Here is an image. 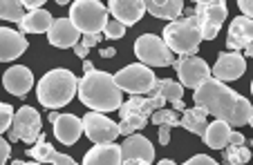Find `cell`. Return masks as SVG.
<instances>
[{
	"instance_id": "cell-1",
	"label": "cell",
	"mask_w": 253,
	"mask_h": 165,
	"mask_svg": "<svg viewBox=\"0 0 253 165\" xmlns=\"http://www.w3.org/2000/svg\"><path fill=\"white\" fill-rule=\"evenodd\" d=\"M195 107H202L206 114H213L215 121H224L231 128H244L253 123V107L247 96L233 92L229 85L215 78H206L197 90H193Z\"/></svg>"
},
{
	"instance_id": "cell-2",
	"label": "cell",
	"mask_w": 253,
	"mask_h": 165,
	"mask_svg": "<svg viewBox=\"0 0 253 165\" xmlns=\"http://www.w3.org/2000/svg\"><path fill=\"white\" fill-rule=\"evenodd\" d=\"M77 94L85 107H90L92 112L99 114L117 112L121 107V103H124V94L117 87L115 76L99 69H92L83 78H79Z\"/></svg>"
},
{
	"instance_id": "cell-3",
	"label": "cell",
	"mask_w": 253,
	"mask_h": 165,
	"mask_svg": "<svg viewBox=\"0 0 253 165\" xmlns=\"http://www.w3.org/2000/svg\"><path fill=\"white\" fill-rule=\"evenodd\" d=\"M77 87L79 78L70 69H52L39 80L36 94H39V100L43 107L58 109L65 107L77 96Z\"/></svg>"
},
{
	"instance_id": "cell-4",
	"label": "cell",
	"mask_w": 253,
	"mask_h": 165,
	"mask_svg": "<svg viewBox=\"0 0 253 165\" xmlns=\"http://www.w3.org/2000/svg\"><path fill=\"white\" fill-rule=\"evenodd\" d=\"M164 43L172 54H179L182 58L197 56V47L202 43L200 20L191 14L186 18H177L168 23L164 29Z\"/></svg>"
},
{
	"instance_id": "cell-5",
	"label": "cell",
	"mask_w": 253,
	"mask_h": 165,
	"mask_svg": "<svg viewBox=\"0 0 253 165\" xmlns=\"http://www.w3.org/2000/svg\"><path fill=\"white\" fill-rule=\"evenodd\" d=\"M70 20L83 36L101 33L108 23V7L99 0H77L70 7Z\"/></svg>"
},
{
	"instance_id": "cell-6",
	"label": "cell",
	"mask_w": 253,
	"mask_h": 165,
	"mask_svg": "<svg viewBox=\"0 0 253 165\" xmlns=\"http://www.w3.org/2000/svg\"><path fill=\"white\" fill-rule=\"evenodd\" d=\"M115 76V83L121 92H128L132 96H146L153 94L155 85H157V76L150 67L141 65V63H134V65H128L124 69H119Z\"/></svg>"
},
{
	"instance_id": "cell-7",
	"label": "cell",
	"mask_w": 253,
	"mask_h": 165,
	"mask_svg": "<svg viewBox=\"0 0 253 165\" xmlns=\"http://www.w3.org/2000/svg\"><path fill=\"white\" fill-rule=\"evenodd\" d=\"M134 56L146 67H170L175 63V54L155 33H143L134 40Z\"/></svg>"
},
{
	"instance_id": "cell-8",
	"label": "cell",
	"mask_w": 253,
	"mask_h": 165,
	"mask_svg": "<svg viewBox=\"0 0 253 165\" xmlns=\"http://www.w3.org/2000/svg\"><path fill=\"white\" fill-rule=\"evenodd\" d=\"M226 14H229V9H226L224 0H197L193 16L200 20L202 40H213L220 33Z\"/></svg>"
},
{
	"instance_id": "cell-9",
	"label": "cell",
	"mask_w": 253,
	"mask_h": 165,
	"mask_svg": "<svg viewBox=\"0 0 253 165\" xmlns=\"http://www.w3.org/2000/svg\"><path fill=\"white\" fill-rule=\"evenodd\" d=\"M41 130H43V118L32 105H23L18 107V112H14V121L9 128L11 141H23L27 145H34L43 134Z\"/></svg>"
},
{
	"instance_id": "cell-10",
	"label": "cell",
	"mask_w": 253,
	"mask_h": 165,
	"mask_svg": "<svg viewBox=\"0 0 253 165\" xmlns=\"http://www.w3.org/2000/svg\"><path fill=\"white\" fill-rule=\"evenodd\" d=\"M83 123V134L90 138L94 145H105V143H115L119 136V123L110 121L105 114L99 112H87L81 118Z\"/></svg>"
},
{
	"instance_id": "cell-11",
	"label": "cell",
	"mask_w": 253,
	"mask_h": 165,
	"mask_svg": "<svg viewBox=\"0 0 253 165\" xmlns=\"http://www.w3.org/2000/svg\"><path fill=\"white\" fill-rule=\"evenodd\" d=\"M170 67H175L177 76H179V80H182V87L197 90L206 78H211V67L206 65V61L200 58V56L179 58V61H175Z\"/></svg>"
},
{
	"instance_id": "cell-12",
	"label": "cell",
	"mask_w": 253,
	"mask_h": 165,
	"mask_svg": "<svg viewBox=\"0 0 253 165\" xmlns=\"http://www.w3.org/2000/svg\"><path fill=\"white\" fill-rule=\"evenodd\" d=\"M49 123L54 128V136L63 145H74L83 134V123L74 114H61V112H49Z\"/></svg>"
},
{
	"instance_id": "cell-13",
	"label": "cell",
	"mask_w": 253,
	"mask_h": 165,
	"mask_svg": "<svg viewBox=\"0 0 253 165\" xmlns=\"http://www.w3.org/2000/svg\"><path fill=\"white\" fill-rule=\"evenodd\" d=\"M231 52H244L247 56H253V20L238 16L229 25V38H226Z\"/></svg>"
},
{
	"instance_id": "cell-14",
	"label": "cell",
	"mask_w": 253,
	"mask_h": 165,
	"mask_svg": "<svg viewBox=\"0 0 253 165\" xmlns=\"http://www.w3.org/2000/svg\"><path fill=\"white\" fill-rule=\"evenodd\" d=\"M247 71V61H244L242 54L238 52H220L217 54V61L213 67V76L211 78L220 80V83H229V80H238L240 76Z\"/></svg>"
},
{
	"instance_id": "cell-15",
	"label": "cell",
	"mask_w": 253,
	"mask_h": 165,
	"mask_svg": "<svg viewBox=\"0 0 253 165\" xmlns=\"http://www.w3.org/2000/svg\"><path fill=\"white\" fill-rule=\"evenodd\" d=\"M47 40L58 49H70L79 45L81 32L72 25L70 18H56V20H52V27L47 32Z\"/></svg>"
},
{
	"instance_id": "cell-16",
	"label": "cell",
	"mask_w": 253,
	"mask_h": 165,
	"mask_svg": "<svg viewBox=\"0 0 253 165\" xmlns=\"http://www.w3.org/2000/svg\"><path fill=\"white\" fill-rule=\"evenodd\" d=\"M108 11L124 27H132V25H137L143 18L146 5H143V0H110L108 2Z\"/></svg>"
},
{
	"instance_id": "cell-17",
	"label": "cell",
	"mask_w": 253,
	"mask_h": 165,
	"mask_svg": "<svg viewBox=\"0 0 253 165\" xmlns=\"http://www.w3.org/2000/svg\"><path fill=\"white\" fill-rule=\"evenodd\" d=\"M29 43L25 33L14 32L9 27H0V63H9L14 58H20L27 52Z\"/></svg>"
},
{
	"instance_id": "cell-18",
	"label": "cell",
	"mask_w": 253,
	"mask_h": 165,
	"mask_svg": "<svg viewBox=\"0 0 253 165\" xmlns=\"http://www.w3.org/2000/svg\"><path fill=\"white\" fill-rule=\"evenodd\" d=\"M2 85L14 96H27V92L34 87V74L29 67L14 65L2 74Z\"/></svg>"
},
{
	"instance_id": "cell-19",
	"label": "cell",
	"mask_w": 253,
	"mask_h": 165,
	"mask_svg": "<svg viewBox=\"0 0 253 165\" xmlns=\"http://www.w3.org/2000/svg\"><path fill=\"white\" fill-rule=\"evenodd\" d=\"M166 100L162 96H130L128 100H124L119 107V114L121 118L124 116H130V114H139V116H146L150 118L157 109L164 107Z\"/></svg>"
},
{
	"instance_id": "cell-20",
	"label": "cell",
	"mask_w": 253,
	"mask_h": 165,
	"mask_svg": "<svg viewBox=\"0 0 253 165\" xmlns=\"http://www.w3.org/2000/svg\"><path fill=\"white\" fill-rule=\"evenodd\" d=\"M121 159L124 161L139 159V161H146V163H153L155 161V147L146 136L130 134V136L124 141V145H121Z\"/></svg>"
},
{
	"instance_id": "cell-21",
	"label": "cell",
	"mask_w": 253,
	"mask_h": 165,
	"mask_svg": "<svg viewBox=\"0 0 253 165\" xmlns=\"http://www.w3.org/2000/svg\"><path fill=\"white\" fill-rule=\"evenodd\" d=\"M27 154L32 156L34 161H39V163H47V165H77L72 156L61 154V152L54 150V147L45 141V134H41L34 147H27Z\"/></svg>"
},
{
	"instance_id": "cell-22",
	"label": "cell",
	"mask_w": 253,
	"mask_h": 165,
	"mask_svg": "<svg viewBox=\"0 0 253 165\" xmlns=\"http://www.w3.org/2000/svg\"><path fill=\"white\" fill-rule=\"evenodd\" d=\"M121 145L117 143H105V145L90 147L85 156H83V165H121Z\"/></svg>"
},
{
	"instance_id": "cell-23",
	"label": "cell",
	"mask_w": 253,
	"mask_h": 165,
	"mask_svg": "<svg viewBox=\"0 0 253 165\" xmlns=\"http://www.w3.org/2000/svg\"><path fill=\"white\" fill-rule=\"evenodd\" d=\"M231 132H233V128H231L229 123L213 121V123H209V125H206L202 138H204L206 147H211V150H224V147L229 145Z\"/></svg>"
},
{
	"instance_id": "cell-24",
	"label": "cell",
	"mask_w": 253,
	"mask_h": 165,
	"mask_svg": "<svg viewBox=\"0 0 253 165\" xmlns=\"http://www.w3.org/2000/svg\"><path fill=\"white\" fill-rule=\"evenodd\" d=\"M143 5H146L148 14H153L155 18H164V20L182 18V11H184L182 0H143Z\"/></svg>"
},
{
	"instance_id": "cell-25",
	"label": "cell",
	"mask_w": 253,
	"mask_h": 165,
	"mask_svg": "<svg viewBox=\"0 0 253 165\" xmlns=\"http://www.w3.org/2000/svg\"><path fill=\"white\" fill-rule=\"evenodd\" d=\"M18 27H20V33H47L49 27H52V14L45 9L27 11Z\"/></svg>"
},
{
	"instance_id": "cell-26",
	"label": "cell",
	"mask_w": 253,
	"mask_h": 165,
	"mask_svg": "<svg viewBox=\"0 0 253 165\" xmlns=\"http://www.w3.org/2000/svg\"><path fill=\"white\" fill-rule=\"evenodd\" d=\"M206 116H209V114H206L202 107L184 109V116L179 118V125H182L184 130H188L191 134H197V136H202V134H204V130H206V125H209Z\"/></svg>"
},
{
	"instance_id": "cell-27",
	"label": "cell",
	"mask_w": 253,
	"mask_h": 165,
	"mask_svg": "<svg viewBox=\"0 0 253 165\" xmlns=\"http://www.w3.org/2000/svg\"><path fill=\"white\" fill-rule=\"evenodd\" d=\"M153 96H162L164 100H170L172 105H177L184 100V87L170 78H164V80H157Z\"/></svg>"
},
{
	"instance_id": "cell-28",
	"label": "cell",
	"mask_w": 253,
	"mask_h": 165,
	"mask_svg": "<svg viewBox=\"0 0 253 165\" xmlns=\"http://www.w3.org/2000/svg\"><path fill=\"white\" fill-rule=\"evenodd\" d=\"M251 161V150L247 145H226L222 150V163L226 165H244Z\"/></svg>"
},
{
	"instance_id": "cell-29",
	"label": "cell",
	"mask_w": 253,
	"mask_h": 165,
	"mask_svg": "<svg viewBox=\"0 0 253 165\" xmlns=\"http://www.w3.org/2000/svg\"><path fill=\"white\" fill-rule=\"evenodd\" d=\"M0 18L9 20V23H23L25 9L20 5V0H0Z\"/></svg>"
},
{
	"instance_id": "cell-30",
	"label": "cell",
	"mask_w": 253,
	"mask_h": 165,
	"mask_svg": "<svg viewBox=\"0 0 253 165\" xmlns=\"http://www.w3.org/2000/svg\"><path fill=\"white\" fill-rule=\"evenodd\" d=\"M150 118L146 116H139V114H130V116H124L119 123V136H130V134H134L137 130L146 128V123H148Z\"/></svg>"
},
{
	"instance_id": "cell-31",
	"label": "cell",
	"mask_w": 253,
	"mask_h": 165,
	"mask_svg": "<svg viewBox=\"0 0 253 165\" xmlns=\"http://www.w3.org/2000/svg\"><path fill=\"white\" fill-rule=\"evenodd\" d=\"M150 121L155 123V125H168V128H177L179 125V114L175 112V109H157V112L150 116Z\"/></svg>"
},
{
	"instance_id": "cell-32",
	"label": "cell",
	"mask_w": 253,
	"mask_h": 165,
	"mask_svg": "<svg viewBox=\"0 0 253 165\" xmlns=\"http://www.w3.org/2000/svg\"><path fill=\"white\" fill-rule=\"evenodd\" d=\"M99 40H101V33H85V36H81V40H79L77 47H72V49H74V54H77L79 58H83V61H85L87 52H90L92 47H96V45H99Z\"/></svg>"
},
{
	"instance_id": "cell-33",
	"label": "cell",
	"mask_w": 253,
	"mask_h": 165,
	"mask_svg": "<svg viewBox=\"0 0 253 165\" xmlns=\"http://www.w3.org/2000/svg\"><path fill=\"white\" fill-rule=\"evenodd\" d=\"M14 112L16 109L11 107L9 103H0V136L11 128V121H14Z\"/></svg>"
},
{
	"instance_id": "cell-34",
	"label": "cell",
	"mask_w": 253,
	"mask_h": 165,
	"mask_svg": "<svg viewBox=\"0 0 253 165\" xmlns=\"http://www.w3.org/2000/svg\"><path fill=\"white\" fill-rule=\"evenodd\" d=\"M103 33L105 38H112V40H115V38H121V36H126V27L121 23H117V20H108V23H105V27H103Z\"/></svg>"
},
{
	"instance_id": "cell-35",
	"label": "cell",
	"mask_w": 253,
	"mask_h": 165,
	"mask_svg": "<svg viewBox=\"0 0 253 165\" xmlns=\"http://www.w3.org/2000/svg\"><path fill=\"white\" fill-rule=\"evenodd\" d=\"M184 165H220V163H215V161L206 154H197V156H193V159H188Z\"/></svg>"
},
{
	"instance_id": "cell-36",
	"label": "cell",
	"mask_w": 253,
	"mask_h": 165,
	"mask_svg": "<svg viewBox=\"0 0 253 165\" xmlns=\"http://www.w3.org/2000/svg\"><path fill=\"white\" fill-rule=\"evenodd\" d=\"M9 154H11L9 141H5V138L0 136V165H5L7 161H9Z\"/></svg>"
},
{
	"instance_id": "cell-37",
	"label": "cell",
	"mask_w": 253,
	"mask_h": 165,
	"mask_svg": "<svg viewBox=\"0 0 253 165\" xmlns=\"http://www.w3.org/2000/svg\"><path fill=\"white\" fill-rule=\"evenodd\" d=\"M238 7H240V11H242L244 18H253V2L251 0H240Z\"/></svg>"
},
{
	"instance_id": "cell-38",
	"label": "cell",
	"mask_w": 253,
	"mask_h": 165,
	"mask_svg": "<svg viewBox=\"0 0 253 165\" xmlns=\"http://www.w3.org/2000/svg\"><path fill=\"white\" fill-rule=\"evenodd\" d=\"M23 9H29V11H36V9H43L41 5H45V0H20Z\"/></svg>"
},
{
	"instance_id": "cell-39",
	"label": "cell",
	"mask_w": 253,
	"mask_h": 165,
	"mask_svg": "<svg viewBox=\"0 0 253 165\" xmlns=\"http://www.w3.org/2000/svg\"><path fill=\"white\" fill-rule=\"evenodd\" d=\"M170 130L172 128H168V125H159V143H162V145L170 143Z\"/></svg>"
},
{
	"instance_id": "cell-40",
	"label": "cell",
	"mask_w": 253,
	"mask_h": 165,
	"mask_svg": "<svg viewBox=\"0 0 253 165\" xmlns=\"http://www.w3.org/2000/svg\"><path fill=\"white\" fill-rule=\"evenodd\" d=\"M229 145H247V138H244L242 132H231Z\"/></svg>"
},
{
	"instance_id": "cell-41",
	"label": "cell",
	"mask_w": 253,
	"mask_h": 165,
	"mask_svg": "<svg viewBox=\"0 0 253 165\" xmlns=\"http://www.w3.org/2000/svg\"><path fill=\"white\" fill-rule=\"evenodd\" d=\"M117 54L115 47H108V49H101V58H112Z\"/></svg>"
},
{
	"instance_id": "cell-42",
	"label": "cell",
	"mask_w": 253,
	"mask_h": 165,
	"mask_svg": "<svg viewBox=\"0 0 253 165\" xmlns=\"http://www.w3.org/2000/svg\"><path fill=\"white\" fill-rule=\"evenodd\" d=\"M121 165H150V163H146V161H139V159H130V161H124Z\"/></svg>"
},
{
	"instance_id": "cell-43",
	"label": "cell",
	"mask_w": 253,
	"mask_h": 165,
	"mask_svg": "<svg viewBox=\"0 0 253 165\" xmlns=\"http://www.w3.org/2000/svg\"><path fill=\"white\" fill-rule=\"evenodd\" d=\"M92 69H94V65H92V61H87V58H85V61H83V71H85V74H87V71H92Z\"/></svg>"
},
{
	"instance_id": "cell-44",
	"label": "cell",
	"mask_w": 253,
	"mask_h": 165,
	"mask_svg": "<svg viewBox=\"0 0 253 165\" xmlns=\"http://www.w3.org/2000/svg\"><path fill=\"white\" fill-rule=\"evenodd\" d=\"M11 165H41V163H39V161H34V163H25V161H14Z\"/></svg>"
},
{
	"instance_id": "cell-45",
	"label": "cell",
	"mask_w": 253,
	"mask_h": 165,
	"mask_svg": "<svg viewBox=\"0 0 253 165\" xmlns=\"http://www.w3.org/2000/svg\"><path fill=\"white\" fill-rule=\"evenodd\" d=\"M157 165H175V161H172V159H162Z\"/></svg>"
}]
</instances>
